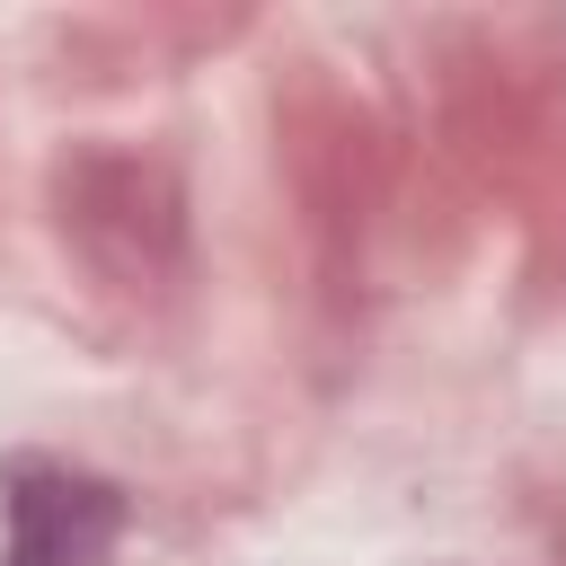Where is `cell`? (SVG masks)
<instances>
[{
  "label": "cell",
  "instance_id": "cell-1",
  "mask_svg": "<svg viewBox=\"0 0 566 566\" xmlns=\"http://www.w3.org/2000/svg\"><path fill=\"white\" fill-rule=\"evenodd\" d=\"M0 504H9L0 566H106V548L124 531V495L62 460H9Z\"/></svg>",
  "mask_w": 566,
  "mask_h": 566
}]
</instances>
